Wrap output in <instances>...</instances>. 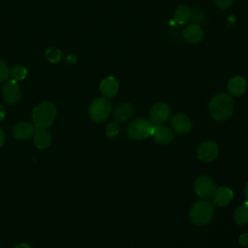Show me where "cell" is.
Instances as JSON below:
<instances>
[{
	"instance_id": "obj_20",
	"label": "cell",
	"mask_w": 248,
	"mask_h": 248,
	"mask_svg": "<svg viewBox=\"0 0 248 248\" xmlns=\"http://www.w3.org/2000/svg\"><path fill=\"white\" fill-rule=\"evenodd\" d=\"M234 221L239 225H245L248 223V206H239L233 214Z\"/></svg>"
},
{
	"instance_id": "obj_8",
	"label": "cell",
	"mask_w": 248,
	"mask_h": 248,
	"mask_svg": "<svg viewBox=\"0 0 248 248\" xmlns=\"http://www.w3.org/2000/svg\"><path fill=\"white\" fill-rule=\"evenodd\" d=\"M195 192L200 198H206L215 190V185L213 180L208 176H200L197 178L194 184Z\"/></svg>"
},
{
	"instance_id": "obj_18",
	"label": "cell",
	"mask_w": 248,
	"mask_h": 248,
	"mask_svg": "<svg viewBox=\"0 0 248 248\" xmlns=\"http://www.w3.org/2000/svg\"><path fill=\"white\" fill-rule=\"evenodd\" d=\"M133 114V108L129 103L119 104L113 112L114 119L117 122H125L127 121Z\"/></svg>"
},
{
	"instance_id": "obj_19",
	"label": "cell",
	"mask_w": 248,
	"mask_h": 248,
	"mask_svg": "<svg viewBox=\"0 0 248 248\" xmlns=\"http://www.w3.org/2000/svg\"><path fill=\"white\" fill-rule=\"evenodd\" d=\"M192 13L193 11L190 7L187 5H180L174 11V20L179 24L187 23L192 19Z\"/></svg>"
},
{
	"instance_id": "obj_23",
	"label": "cell",
	"mask_w": 248,
	"mask_h": 248,
	"mask_svg": "<svg viewBox=\"0 0 248 248\" xmlns=\"http://www.w3.org/2000/svg\"><path fill=\"white\" fill-rule=\"evenodd\" d=\"M120 131V127L119 125L116 123V122H112V123H109L107 128H106V133L107 135L109 137V138H112V137H115L118 135Z\"/></svg>"
},
{
	"instance_id": "obj_26",
	"label": "cell",
	"mask_w": 248,
	"mask_h": 248,
	"mask_svg": "<svg viewBox=\"0 0 248 248\" xmlns=\"http://www.w3.org/2000/svg\"><path fill=\"white\" fill-rule=\"evenodd\" d=\"M233 0H214L215 5L221 9H227L232 4Z\"/></svg>"
},
{
	"instance_id": "obj_5",
	"label": "cell",
	"mask_w": 248,
	"mask_h": 248,
	"mask_svg": "<svg viewBox=\"0 0 248 248\" xmlns=\"http://www.w3.org/2000/svg\"><path fill=\"white\" fill-rule=\"evenodd\" d=\"M153 126L150 121L144 118H139L130 123L127 132L129 137L133 140H143L151 136Z\"/></svg>"
},
{
	"instance_id": "obj_6",
	"label": "cell",
	"mask_w": 248,
	"mask_h": 248,
	"mask_svg": "<svg viewBox=\"0 0 248 248\" xmlns=\"http://www.w3.org/2000/svg\"><path fill=\"white\" fill-rule=\"evenodd\" d=\"M170 114V108L166 103L155 104L149 112L151 123L154 125H160L164 123Z\"/></svg>"
},
{
	"instance_id": "obj_29",
	"label": "cell",
	"mask_w": 248,
	"mask_h": 248,
	"mask_svg": "<svg viewBox=\"0 0 248 248\" xmlns=\"http://www.w3.org/2000/svg\"><path fill=\"white\" fill-rule=\"evenodd\" d=\"M5 114H6V112H5V108L3 107L2 104H0V121H2V120L4 119Z\"/></svg>"
},
{
	"instance_id": "obj_11",
	"label": "cell",
	"mask_w": 248,
	"mask_h": 248,
	"mask_svg": "<svg viewBox=\"0 0 248 248\" xmlns=\"http://www.w3.org/2000/svg\"><path fill=\"white\" fill-rule=\"evenodd\" d=\"M170 126L176 133L185 134L191 130L192 122L185 114L176 113L170 119Z\"/></svg>"
},
{
	"instance_id": "obj_4",
	"label": "cell",
	"mask_w": 248,
	"mask_h": 248,
	"mask_svg": "<svg viewBox=\"0 0 248 248\" xmlns=\"http://www.w3.org/2000/svg\"><path fill=\"white\" fill-rule=\"evenodd\" d=\"M111 112V106L105 97L94 99L88 108L89 117L95 122H103L108 118Z\"/></svg>"
},
{
	"instance_id": "obj_13",
	"label": "cell",
	"mask_w": 248,
	"mask_h": 248,
	"mask_svg": "<svg viewBox=\"0 0 248 248\" xmlns=\"http://www.w3.org/2000/svg\"><path fill=\"white\" fill-rule=\"evenodd\" d=\"M233 197L232 191L228 187H220L215 189L212 193V201L219 206H225L229 204Z\"/></svg>"
},
{
	"instance_id": "obj_25",
	"label": "cell",
	"mask_w": 248,
	"mask_h": 248,
	"mask_svg": "<svg viewBox=\"0 0 248 248\" xmlns=\"http://www.w3.org/2000/svg\"><path fill=\"white\" fill-rule=\"evenodd\" d=\"M192 18L198 23L204 21V16L201 10H195L192 13Z\"/></svg>"
},
{
	"instance_id": "obj_1",
	"label": "cell",
	"mask_w": 248,
	"mask_h": 248,
	"mask_svg": "<svg viewBox=\"0 0 248 248\" xmlns=\"http://www.w3.org/2000/svg\"><path fill=\"white\" fill-rule=\"evenodd\" d=\"M211 116L217 121L228 119L233 112V100L226 93H219L209 103Z\"/></svg>"
},
{
	"instance_id": "obj_7",
	"label": "cell",
	"mask_w": 248,
	"mask_h": 248,
	"mask_svg": "<svg viewBox=\"0 0 248 248\" xmlns=\"http://www.w3.org/2000/svg\"><path fill=\"white\" fill-rule=\"evenodd\" d=\"M2 96L4 100L11 105L16 104L21 96L19 85L17 84V81L11 79L5 82L2 88Z\"/></svg>"
},
{
	"instance_id": "obj_27",
	"label": "cell",
	"mask_w": 248,
	"mask_h": 248,
	"mask_svg": "<svg viewBox=\"0 0 248 248\" xmlns=\"http://www.w3.org/2000/svg\"><path fill=\"white\" fill-rule=\"evenodd\" d=\"M239 243L243 246H247L248 245V233H243L240 235L239 237Z\"/></svg>"
},
{
	"instance_id": "obj_31",
	"label": "cell",
	"mask_w": 248,
	"mask_h": 248,
	"mask_svg": "<svg viewBox=\"0 0 248 248\" xmlns=\"http://www.w3.org/2000/svg\"><path fill=\"white\" fill-rule=\"evenodd\" d=\"M244 194H245L246 201L248 202V182H247V183H246V185H245V188H244Z\"/></svg>"
},
{
	"instance_id": "obj_30",
	"label": "cell",
	"mask_w": 248,
	"mask_h": 248,
	"mask_svg": "<svg viewBox=\"0 0 248 248\" xmlns=\"http://www.w3.org/2000/svg\"><path fill=\"white\" fill-rule=\"evenodd\" d=\"M14 248H31L27 243H18Z\"/></svg>"
},
{
	"instance_id": "obj_14",
	"label": "cell",
	"mask_w": 248,
	"mask_h": 248,
	"mask_svg": "<svg viewBox=\"0 0 248 248\" xmlns=\"http://www.w3.org/2000/svg\"><path fill=\"white\" fill-rule=\"evenodd\" d=\"M33 141L37 148L46 149L51 143V136L46 128H37L33 134Z\"/></svg>"
},
{
	"instance_id": "obj_3",
	"label": "cell",
	"mask_w": 248,
	"mask_h": 248,
	"mask_svg": "<svg viewBox=\"0 0 248 248\" xmlns=\"http://www.w3.org/2000/svg\"><path fill=\"white\" fill-rule=\"evenodd\" d=\"M213 204L207 200H201L196 202L190 210L191 220L198 226L207 224L213 217Z\"/></svg>"
},
{
	"instance_id": "obj_12",
	"label": "cell",
	"mask_w": 248,
	"mask_h": 248,
	"mask_svg": "<svg viewBox=\"0 0 248 248\" xmlns=\"http://www.w3.org/2000/svg\"><path fill=\"white\" fill-rule=\"evenodd\" d=\"M151 136L153 140L159 144H169L173 139L171 130L162 125H154Z\"/></svg>"
},
{
	"instance_id": "obj_16",
	"label": "cell",
	"mask_w": 248,
	"mask_h": 248,
	"mask_svg": "<svg viewBox=\"0 0 248 248\" xmlns=\"http://www.w3.org/2000/svg\"><path fill=\"white\" fill-rule=\"evenodd\" d=\"M118 88H119L118 82L113 77L106 78L105 79L102 80V82L100 84L101 93L105 97H108V98L113 97L117 93Z\"/></svg>"
},
{
	"instance_id": "obj_15",
	"label": "cell",
	"mask_w": 248,
	"mask_h": 248,
	"mask_svg": "<svg viewBox=\"0 0 248 248\" xmlns=\"http://www.w3.org/2000/svg\"><path fill=\"white\" fill-rule=\"evenodd\" d=\"M35 132V126L28 122H19L13 128V135L19 140H24L33 136Z\"/></svg>"
},
{
	"instance_id": "obj_22",
	"label": "cell",
	"mask_w": 248,
	"mask_h": 248,
	"mask_svg": "<svg viewBox=\"0 0 248 248\" xmlns=\"http://www.w3.org/2000/svg\"><path fill=\"white\" fill-rule=\"evenodd\" d=\"M46 58L52 63H57L62 58V51L58 48H49L46 51Z\"/></svg>"
},
{
	"instance_id": "obj_28",
	"label": "cell",
	"mask_w": 248,
	"mask_h": 248,
	"mask_svg": "<svg viewBox=\"0 0 248 248\" xmlns=\"http://www.w3.org/2000/svg\"><path fill=\"white\" fill-rule=\"evenodd\" d=\"M5 140H6L5 133H4V131L0 128V147L5 143Z\"/></svg>"
},
{
	"instance_id": "obj_2",
	"label": "cell",
	"mask_w": 248,
	"mask_h": 248,
	"mask_svg": "<svg viewBox=\"0 0 248 248\" xmlns=\"http://www.w3.org/2000/svg\"><path fill=\"white\" fill-rule=\"evenodd\" d=\"M56 117V108L50 102H43L36 106L32 113L33 125L35 128H47Z\"/></svg>"
},
{
	"instance_id": "obj_24",
	"label": "cell",
	"mask_w": 248,
	"mask_h": 248,
	"mask_svg": "<svg viewBox=\"0 0 248 248\" xmlns=\"http://www.w3.org/2000/svg\"><path fill=\"white\" fill-rule=\"evenodd\" d=\"M10 77V71L8 70V67L4 61L0 59V82L5 81Z\"/></svg>"
},
{
	"instance_id": "obj_10",
	"label": "cell",
	"mask_w": 248,
	"mask_h": 248,
	"mask_svg": "<svg viewBox=\"0 0 248 248\" xmlns=\"http://www.w3.org/2000/svg\"><path fill=\"white\" fill-rule=\"evenodd\" d=\"M184 40L190 44H198L203 38V30L197 23L188 24L182 31Z\"/></svg>"
},
{
	"instance_id": "obj_21",
	"label": "cell",
	"mask_w": 248,
	"mask_h": 248,
	"mask_svg": "<svg viewBox=\"0 0 248 248\" xmlns=\"http://www.w3.org/2000/svg\"><path fill=\"white\" fill-rule=\"evenodd\" d=\"M26 75H27L26 69L23 66H20V65L14 66L10 70V77L12 78V79H14L16 81H18V80H21V79L25 78Z\"/></svg>"
},
{
	"instance_id": "obj_17",
	"label": "cell",
	"mask_w": 248,
	"mask_h": 248,
	"mask_svg": "<svg viewBox=\"0 0 248 248\" xmlns=\"http://www.w3.org/2000/svg\"><path fill=\"white\" fill-rule=\"evenodd\" d=\"M247 87L246 80L244 78L240 76H235L232 78L228 82V89L229 92L233 96H240L242 95Z\"/></svg>"
},
{
	"instance_id": "obj_9",
	"label": "cell",
	"mask_w": 248,
	"mask_h": 248,
	"mask_svg": "<svg viewBox=\"0 0 248 248\" xmlns=\"http://www.w3.org/2000/svg\"><path fill=\"white\" fill-rule=\"evenodd\" d=\"M197 154L202 161L211 162L218 155V146L212 141H203L198 146Z\"/></svg>"
}]
</instances>
